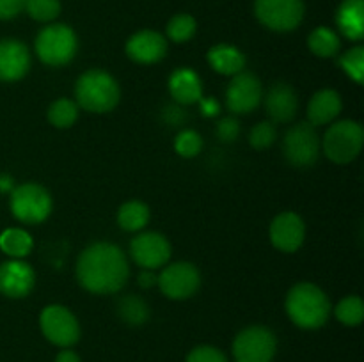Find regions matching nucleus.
Returning a JSON list of instances; mask_svg holds the SVG:
<instances>
[{
    "label": "nucleus",
    "instance_id": "f257e3e1",
    "mask_svg": "<svg viewBox=\"0 0 364 362\" xmlns=\"http://www.w3.org/2000/svg\"><path fill=\"white\" fill-rule=\"evenodd\" d=\"M130 275L127 256L117 245L98 241L80 252L77 259V280L85 291L112 295L123 290Z\"/></svg>",
    "mask_w": 364,
    "mask_h": 362
},
{
    "label": "nucleus",
    "instance_id": "f03ea898",
    "mask_svg": "<svg viewBox=\"0 0 364 362\" xmlns=\"http://www.w3.org/2000/svg\"><path fill=\"white\" fill-rule=\"evenodd\" d=\"M287 314L297 327L320 329L331 316V300L322 287L311 283H299L287 295Z\"/></svg>",
    "mask_w": 364,
    "mask_h": 362
},
{
    "label": "nucleus",
    "instance_id": "7ed1b4c3",
    "mask_svg": "<svg viewBox=\"0 0 364 362\" xmlns=\"http://www.w3.org/2000/svg\"><path fill=\"white\" fill-rule=\"evenodd\" d=\"M121 89L116 78L103 70H87L75 84V102L78 109L91 114H107L119 103Z\"/></svg>",
    "mask_w": 364,
    "mask_h": 362
},
{
    "label": "nucleus",
    "instance_id": "20e7f679",
    "mask_svg": "<svg viewBox=\"0 0 364 362\" xmlns=\"http://www.w3.org/2000/svg\"><path fill=\"white\" fill-rule=\"evenodd\" d=\"M36 53L46 66H66L73 60L78 39L73 28L64 23L46 25L36 38Z\"/></svg>",
    "mask_w": 364,
    "mask_h": 362
},
{
    "label": "nucleus",
    "instance_id": "39448f33",
    "mask_svg": "<svg viewBox=\"0 0 364 362\" xmlns=\"http://www.w3.org/2000/svg\"><path fill=\"white\" fill-rule=\"evenodd\" d=\"M364 144V130L358 121H338L331 124L322 141L323 155L338 165L354 162Z\"/></svg>",
    "mask_w": 364,
    "mask_h": 362
},
{
    "label": "nucleus",
    "instance_id": "423d86ee",
    "mask_svg": "<svg viewBox=\"0 0 364 362\" xmlns=\"http://www.w3.org/2000/svg\"><path fill=\"white\" fill-rule=\"evenodd\" d=\"M11 213L23 224H41L52 213V195L38 183H23L11 192Z\"/></svg>",
    "mask_w": 364,
    "mask_h": 362
},
{
    "label": "nucleus",
    "instance_id": "0eeeda50",
    "mask_svg": "<svg viewBox=\"0 0 364 362\" xmlns=\"http://www.w3.org/2000/svg\"><path fill=\"white\" fill-rule=\"evenodd\" d=\"M322 142H320L316 128L309 123H297L287 131L283 138V155L287 162L294 167L315 165L320 156Z\"/></svg>",
    "mask_w": 364,
    "mask_h": 362
},
{
    "label": "nucleus",
    "instance_id": "6e6552de",
    "mask_svg": "<svg viewBox=\"0 0 364 362\" xmlns=\"http://www.w3.org/2000/svg\"><path fill=\"white\" fill-rule=\"evenodd\" d=\"M276 350V336L262 325L247 327L233 341V357L237 362H272Z\"/></svg>",
    "mask_w": 364,
    "mask_h": 362
},
{
    "label": "nucleus",
    "instance_id": "1a4fd4ad",
    "mask_svg": "<svg viewBox=\"0 0 364 362\" xmlns=\"http://www.w3.org/2000/svg\"><path fill=\"white\" fill-rule=\"evenodd\" d=\"M255 14L263 27L274 32L295 31L304 18L302 0H255Z\"/></svg>",
    "mask_w": 364,
    "mask_h": 362
},
{
    "label": "nucleus",
    "instance_id": "9d476101",
    "mask_svg": "<svg viewBox=\"0 0 364 362\" xmlns=\"http://www.w3.org/2000/svg\"><path fill=\"white\" fill-rule=\"evenodd\" d=\"M39 327H41L43 336L55 346L70 348L80 339L78 319L64 305H46L39 314Z\"/></svg>",
    "mask_w": 364,
    "mask_h": 362
},
{
    "label": "nucleus",
    "instance_id": "9b49d317",
    "mask_svg": "<svg viewBox=\"0 0 364 362\" xmlns=\"http://www.w3.org/2000/svg\"><path fill=\"white\" fill-rule=\"evenodd\" d=\"M156 284L171 300H187L198 293L201 286V273L192 263H171L160 272Z\"/></svg>",
    "mask_w": 364,
    "mask_h": 362
},
{
    "label": "nucleus",
    "instance_id": "f8f14e48",
    "mask_svg": "<svg viewBox=\"0 0 364 362\" xmlns=\"http://www.w3.org/2000/svg\"><path fill=\"white\" fill-rule=\"evenodd\" d=\"M263 102V85L251 71L235 75L226 91V106L233 114H249Z\"/></svg>",
    "mask_w": 364,
    "mask_h": 362
},
{
    "label": "nucleus",
    "instance_id": "ddd939ff",
    "mask_svg": "<svg viewBox=\"0 0 364 362\" xmlns=\"http://www.w3.org/2000/svg\"><path fill=\"white\" fill-rule=\"evenodd\" d=\"M130 254L142 270L162 268L171 258V243L164 234L148 231L132 240Z\"/></svg>",
    "mask_w": 364,
    "mask_h": 362
},
{
    "label": "nucleus",
    "instance_id": "4468645a",
    "mask_svg": "<svg viewBox=\"0 0 364 362\" xmlns=\"http://www.w3.org/2000/svg\"><path fill=\"white\" fill-rule=\"evenodd\" d=\"M270 241L281 252H297L306 238V224L301 215L294 212H283L270 224Z\"/></svg>",
    "mask_w": 364,
    "mask_h": 362
},
{
    "label": "nucleus",
    "instance_id": "2eb2a0df",
    "mask_svg": "<svg viewBox=\"0 0 364 362\" xmlns=\"http://www.w3.org/2000/svg\"><path fill=\"white\" fill-rule=\"evenodd\" d=\"M36 273L28 263L9 259L0 265V293L7 298H23L34 290Z\"/></svg>",
    "mask_w": 364,
    "mask_h": 362
},
{
    "label": "nucleus",
    "instance_id": "dca6fc26",
    "mask_svg": "<svg viewBox=\"0 0 364 362\" xmlns=\"http://www.w3.org/2000/svg\"><path fill=\"white\" fill-rule=\"evenodd\" d=\"M127 55L137 64H156L167 55V39L156 31H139L127 41Z\"/></svg>",
    "mask_w": 364,
    "mask_h": 362
},
{
    "label": "nucleus",
    "instance_id": "f3484780",
    "mask_svg": "<svg viewBox=\"0 0 364 362\" xmlns=\"http://www.w3.org/2000/svg\"><path fill=\"white\" fill-rule=\"evenodd\" d=\"M299 98L295 89L287 82H276L270 85L265 94V110L270 117V123L287 124L297 116Z\"/></svg>",
    "mask_w": 364,
    "mask_h": 362
},
{
    "label": "nucleus",
    "instance_id": "a211bd4d",
    "mask_svg": "<svg viewBox=\"0 0 364 362\" xmlns=\"http://www.w3.org/2000/svg\"><path fill=\"white\" fill-rule=\"evenodd\" d=\"M31 70V53L18 39L0 41V82H18Z\"/></svg>",
    "mask_w": 364,
    "mask_h": 362
},
{
    "label": "nucleus",
    "instance_id": "6ab92c4d",
    "mask_svg": "<svg viewBox=\"0 0 364 362\" xmlns=\"http://www.w3.org/2000/svg\"><path fill=\"white\" fill-rule=\"evenodd\" d=\"M341 96L334 89H322L313 94L308 105V121L313 126L331 124L341 112Z\"/></svg>",
    "mask_w": 364,
    "mask_h": 362
},
{
    "label": "nucleus",
    "instance_id": "aec40b11",
    "mask_svg": "<svg viewBox=\"0 0 364 362\" xmlns=\"http://www.w3.org/2000/svg\"><path fill=\"white\" fill-rule=\"evenodd\" d=\"M169 92L178 105H192L203 98L201 78L191 67H178L169 77Z\"/></svg>",
    "mask_w": 364,
    "mask_h": 362
},
{
    "label": "nucleus",
    "instance_id": "412c9836",
    "mask_svg": "<svg viewBox=\"0 0 364 362\" xmlns=\"http://www.w3.org/2000/svg\"><path fill=\"white\" fill-rule=\"evenodd\" d=\"M338 31L350 41H361L364 35V2L343 0L336 11Z\"/></svg>",
    "mask_w": 364,
    "mask_h": 362
},
{
    "label": "nucleus",
    "instance_id": "4be33fe9",
    "mask_svg": "<svg viewBox=\"0 0 364 362\" xmlns=\"http://www.w3.org/2000/svg\"><path fill=\"white\" fill-rule=\"evenodd\" d=\"M206 59L208 64L212 66L213 71L220 75H226V77H235L240 71H244L245 67V55L233 45H226V43H220L210 48V52L206 53Z\"/></svg>",
    "mask_w": 364,
    "mask_h": 362
},
{
    "label": "nucleus",
    "instance_id": "5701e85b",
    "mask_svg": "<svg viewBox=\"0 0 364 362\" xmlns=\"http://www.w3.org/2000/svg\"><path fill=\"white\" fill-rule=\"evenodd\" d=\"M149 216H151V212L146 202L128 201L121 204L119 212H117V224L121 229L128 231V233H137L148 226Z\"/></svg>",
    "mask_w": 364,
    "mask_h": 362
},
{
    "label": "nucleus",
    "instance_id": "b1692460",
    "mask_svg": "<svg viewBox=\"0 0 364 362\" xmlns=\"http://www.w3.org/2000/svg\"><path fill=\"white\" fill-rule=\"evenodd\" d=\"M32 238L20 227H9L0 234V251L13 259H21L31 254Z\"/></svg>",
    "mask_w": 364,
    "mask_h": 362
},
{
    "label": "nucleus",
    "instance_id": "393cba45",
    "mask_svg": "<svg viewBox=\"0 0 364 362\" xmlns=\"http://www.w3.org/2000/svg\"><path fill=\"white\" fill-rule=\"evenodd\" d=\"M308 46L316 57L331 59V57H336L338 52H340V35H338L333 28L318 27L309 34Z\"/></svg>",
    "mask_w": 364,
    "mask_h": 362
},
{
    "label": "nucleus",
    "instance_id": "a878e982",
    "mask_svg": "<svg viewBox=\"0 0 364 362\" xmlns=\"http://www.w3.org/2000/svg\"><path fill=\"white\" fill-rule=\"evenodd\" d=\"M117 314L124 323L132 327L144 325L149 318V305L146 304L144 298L137 295H127L117 304Z\"/></svg>",
    "mask_w": 364,
    "mask_h": 362
},
{
    "label": "nucleus",
    "instance_id": "bb28decb",
    "mask_svg": "<svg viewBox=\"0 0 364 362\" xmlns=\"http://www.w3.org/2000/svg\"><path fill=\"white\" fill-rule=\"evenodd\" d=\"M46 117H48V123L52 126L59 128V130H66V128H71L78 119V105L77 102L70 98H59L48 106V112H46Z\"/></svg>",
    "mask_w": 364,
    "mask_h": 362
},
{
    "label": "nucleus",
    "instance_id": "cd10ccee",
    "mask_svg": "<svg viewBox=\"0 0 364 362\" xmlns=\"http://www.w3.org/2000/svg\"><path fill=\"white\" fill-rule=\"evenodd\" d=\"M338 322L343 323L345 327H358L364 319V302L358 295H348L341 298L340 304L334 309Z\"/></svg>",
    "mask_w": 364,
    "mask_h": 362
},
{
    "label": "nucleus",
    "instance_id": "c85d7f7f",
    "mask_svg": "<svg viewBox=\"0 0 364 362\" xmlns=\"http://www.w3.org/2000/svg\"><path fill=\"white\" fill-rule=\"evenodd\" d=\"M196 31H198V23L196 18L187 13L174 14L167 23V38L174 43H187L194 38Z\"/></svg>",
    "mask_w": 364,
    "mask_h": 362
},
{
    "label": "nucleus",
    "instance_id": "c756f323",
    "mask_svg": "<svg viewBox=\"0 0 364 362\" xmlns=\"http://www.w3.org/2000/svg\"><path fill=\"white\" fill-rule=\"evenodd\" d=\"M341 70L345 71L348 78L361 85L364 80V48L363 46H354V48L347 50L343 55L338 59Z\"/></svg>",
    "mask_w": 364,
    "mask_h": 362
},
{
    "label": "nucleus",
    "instance_id": "7c9ffc66",
    "mask_svg": "<svg viewBox=\"0 0 364 362\" xmlns=\"http://www.w3.org/2000/svg\"><path fill=\"white\" fill-rule=\"evenodd\" d=\"M23 11L36 21H53L60 14L59 0H25Z\"/></svg>",
    "mask_w": 364,
    "mask_h": 362
},
{
    "label": "nucleus",
    "instance_id": "2f4dec72",
    "mask_svg": "<svg viewBox=\"0 0 364 362\" xmlns=\"http://www.w3.org/2000/svg\"><path fill=\"white\" fill-rule=\"evenodd\" d=\"M277 138V128L276 124L270 123V121H262V123L255 124L249 131V144L252 146L258 151L263 149H269L270 146L276 142Z\"/></svg>",
    "mask_w": 364,
    "mask_h": 362
},
{
    "label": "nucleus",
    "instance_id": "473e14b6",
    "mask_svg": "<svg viewBox=\"0 0 364 362\" xmlns=\"http://www.w3.org/2000/svg\"><path fill=\"white\" fill-rule=\"evenodd\" d=\"M174 149L183 158H194L203 149L201 135L194 130H181L174 138Z\"/></svg>",
    "mask_w": 364,
    "mask_h": 362
},
{
    "label": "nucleus",
    "instance_id": "72a5a7b5",
    "mask_svg": "<svg viewBox=\"0 0 364 362\" xmlns=\"http://www.w3.org/2000/svg\"><path fill=\"white\" fill-rule=\"evenodd\" d=\"M187 362H228V358L219 348L203 344L187 355Z\"/></svg>",
    "mask_w": 364,
    "mask_h": 362
},
{
    "label": "nucleus",
    "instance_id": "f704fd0d",
    "mask_svg": "<svg viewBox=\"0 0 364 362\" xmlns=\"http://www.w3.org/2000/svg\"><path fill=\"white\" fill-rule=\"evenodd\" d=\"M215 133L223 142L237 141L238 135H240V123H238L235 117H223V119L217 123Z\"/></svg>",
    "mask_w": 364,
    "mask_h": 362
},
{
    "label": "nucleus",
    "instance_id": "c9c22d12",
    "mask_svg": "<svg viewBox=\"0 0 364 362\" xmlns=\"http://www.w3.org/2000/svg\"><path fill=\"white\" fill-rule=\"evenodd\" d=\"M25 0H0V20H13L23 11Z\"/></svg>",
    "mask_w": 364,
    "mask_h": 362
},
{
    "label": "nucleus",
    "instance_id": "e433bc0d",
    "mask_svg": "<svg viewBox=\"0 0 364 362\" xmlns=\"http://www.w3.org/2000/svg\"><path fill=\"white\" fill-rule=\"evenodd\" d=\"M199 106L205 117H215L220 112V103L215 98H201L199 99Z\"/></svg>",
    "mask_w": 364,
    "mask_h": 362
},
{
    "label": "nucleus",
    "instance_id": "4c0bfd02",
    "mask_svg": "<svg viewBox=\"0 0 364 362\" xmlns=\"http://www.w3.org/2000/svg\"><path fill=\"white\" fill-rule=\"evenodd\" d=\"M156 279H159V277L153 273V270H142L141 275H139V284H141V287L148 290V287L155 286Z\"/></svg>",
    "mask_w": 364,
    "mask_h": 362
},
{
    "label": "nucleus",
    "instance_id": "58836bf2",
    "mask_svg": "<svg viewBox=\"0 0 364 362\" xmlns=\"http://www.w3.org/2000/svg\"><path fill=\"white\" fill-rule=\"evenodd\" d=\"M55 362H80V357H78L75 351L64 348V350L55 357Z\"/></svg>",
    "mask_w": 364,
    "mask_h": 362
}]
</instances>
